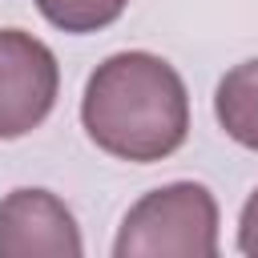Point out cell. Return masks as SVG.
<instances>
[{"label":"cell","mask_w":258,"mask_h":258,"mask_svg":"<svg viewBox=\"0 0 258 258\" xmlns=\"http://www.w3.org/2000/svg\"><path fill=\"white\" fill-rule=\"evenodd\" d=\"M81 125L97 149L121 161H161L185 145L189 97L177 69L153 52H113L81 97Z\"/></svg>","instance_id":"obj_1"},{"label":"cell","mask_w":258,"mask_h":258,"mask_svg":"<svg viewBox=\"0 0 258 258\" xmlns=\"http://www.w3.org/2000/svg\"><path fill=\"white\" fill-rule=\"evenodd\" d=\"M117 258H214L218 202L202 181H169L149 189L121 222Z\"/></svg>","instance_id":"obj_2"},{"label":"cell","mask_w":258,"mask_h":258,"mask_svg":"<svg viewBox=\"0 0 258 258\" xmlns=\"http://www.w3.org/2000/svg\"><path fill=\"white\" fill-rule=\"evenodd\" d=\"M60 69L44 40L24 28H0V141L40 129L56 105Z\"/></svg>","instance_id":"obj_3"},{"label":"cell","mask_w":258,"mask_h":258,"mask_svg":"<svg viewBox=\"0 0 258 258\" xmlns=\"http://www.w3.org/2000/svg\"><path fill=\"white\" fill-rule=\"evenodd\" d=\"M73 210L48 189H12L0 202V258H81Z\"/></svg>","instance_id":"obj_4"},{"label":"cell","mask_w":258,"mask_h":258,"mask_svg":"<svg viewBox=\"0 0 258 258\" xmlns=\"http://www.w3.org/2000/svg\"><path fill=\"white\" fill-rule=\"evenodd\" d=\"M214 117L230 141L258 153V56L234 64L214 93Z\"/></svg>","instance_id":"obj_5"},{"label":"cell","mask_w":258,"mask_h":258,"mask_svg":"<svg viewBox=\"0 0 258 258\" xmlns=\"http://www.w3.org/2000/svg\"><path fill=\"white\" fill-rule=\"evenodd\" d=\"M129 0H36L40 16L60 32H101L121 20Z\"/></svg>","instance_id":"obj_6"},{"label":"cell","mask_w":258,"mask_h":258,"mask_svg":"<svg viewBox=\"0 0 258 258\" xmlns=\"http://www.w3.org/2000/svg\"><path fill=\"white\" fill-rule=\"evenodd\" d=\"M238 250L246 258H258V189L242 206V218H238Z\"/></svg>","instance_id":"obj_7"}]
</instances>
